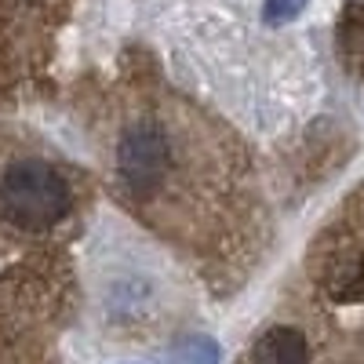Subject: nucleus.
I'll use <instances>...</instances> for the list:
<instances>
[{"label":"nucleus","instance_id":"5","mask_svg":"<svg viewBox=\"0 0 364 364\" xmlns=\"http://www.w3.org/2000/svg\"><path fill=\"white\" fill-rule=\"evenodd\" d=\"M310 0H266L262 8V22L266 26H288L291 18H299L302 11H306Z\"/></svg>","mask_w":364,"mask_h":364},{"label":"nucleus","instance_id":"2","mask_svg":"<svg viewBox=\"0 0 364 364\" xmlns=\"http://www.w3.org/2000/svg\"><path fill=\"white\" fill-rule=\"evenodd\" d=\"M168 139L164 132L154 124V120H139L124 132L120 139V149H117V171L124 178V186L132 193H142L149 186H157L164 168H168Z\"/></svg>","mask_w":364,"mask_h":364},{"label":"nucleus","instance_id":"4","mask_svg":"<svg viewBox=\"0 0 364 364\" xmlns=\"http://www.w3.org/2000/svg\"><path fill=\"white\" fill-rule=\"evenodd\" d=\"M175 364H223L219 343H211L208 336H190L186 343L175 346Z\"/></svg>","mask_w":364,"mask_h":364},{"label":"nucleus","instance_id":"1","mask_svg":"<svg viewBox=\"0 0 364 364\" xmlns=\"http://www.w3.org/2000/svg\"><path fill=\"white\" fill-rule=\"evenodd\" d=\"M70 208V186L48 161L26 157L0 175V211L22 230H44Z\"/></svg>","mask_w":364,"mask_h":364},{"label":"nucleus","instance_id":"3","mask_svg":"<svg viewBox=\"0 0 364 364\" xmlns=\"http://www.w3.org/2000/svg\"><path fill=\"white\" fill-rule=\"evenodd\" d=\"M252 364H310V343L295 328H269L252 350Z\"/></svg>","mask_w":364,"mask_h":364}]
</instances>
